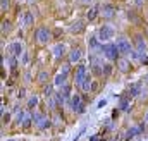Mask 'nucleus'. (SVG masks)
Masks as SVG:
<instances>
[{
  "instance_id": "nucleus-35",
  "label": "nucleus",
  "mask_w": 148,
  "mask_h": 141,
  "mask_svg": "<svg viewBox=\"0 0 148 141\" xmlns=\"http://www.w3.org/2000/svg\"><path fill=\"white\" fill-rule=\"evenodd\" d=\"M143 2H145V0H136V5H141Z\"/></svg>"
},
{
  "instance_id": "nucleus-28",
  "label": "nucleus",
  "mask_w": 148,
  "mask_h": 141,
  "mask_svg": "<svg viewBox=\"0 0 148 141\" xmlns=\"http://www.w3.org/2000/svg\"><path fill=\"white\" fill-rule=\"evenodd\" d=\"M9 66H10V69L16 67V59H14V57H9Z\"/></svg>"
},
{
  "instance_id": "nucleus-31",
  "label": "nucleus",
  "mask_w": 148,
  "mask_h": 141,
  "mask_svg": "<svg viewBox=\"0 0 148 141\" xmlns=\"http://www.w3.org/2000/svg\"><path fill=\"white\" fill-rule=\"evenodd\" d=\"M90 141H102V138H100V134H95V136L90 138Z\"/></svg>"
},
{
  "instance_id": "nucleus-18",
  "label": "nucleus",
  "mask_w": 148,
  "mask_h": 141,
  "mask_svg": "<svg viewBox=\"0 0 148 141\" xmlns=\"http://www.w3.org/2000/svg\"><path fill=\"white\" fill-rule=\"evenodd\" d=\"M83 28H84V23H83V21H77L76 24L71 26V31H73V33H79V31H83Z\"/></svg>"
},
{
  "instance_id": "nucleus-32",
  "label": "nucleus",
  "mask_w": 148,
  "mask_h": 141,
  "mask_svg": "<svg viewBox=\"0 0 148 141\" xmlns=\"http://www.w3.org/2000/svg\"><path fill=\"white\" fill-rule=\"evenodd\" d=\"M107 105V100H100L98 102V108H102V107H105Z\"/></svg>"
},
{
  "instance_id": "nucleus-1",
  "label": "nucleus",
  "mask_w": 148,
  "mask_h": 141,
  "mask_svg": "<svg viewBox=\"0 0 148 141\" xmlns=\"http://www.w3.org/2000/svg\"><path fill=\"white\" fill-rule=\"evenodd\" d=\"M102 53H103V57L107 60H119L117 57L121 55V52H119V48H117L115 43H105V45H102Z\"/></svg>"
},
{
  "instance_id": "nucleus-9",
  "label": "nucleus",
  "mask_w": 148,
  "mask_h": 141,
  "mask_svg": "<svg viewBox=\"0 0 148 141\" xmlns=\"http://www.w3.org/2000/svg\"><path fill=\"white\" fill-rule=\"evenodd\" d=\"M134 41H136V50H138L140 53H145V52H147V43H145L143 36L138 35L136 38H134Z\"/></svg>"
},
{
  "instance_id": "nucleus-14",
  "label": "nucleus",
  "mask_w": 148,
  "mask_h": 141,
  "mask_svg": "<svg viewBox=\"0 0 148 141\" xmlns=\"http://www.w3.org/2000/svg\"><path fill=\"white\" fill-rule=\"evenodd\" d=\"M114 12H115V9L110 7V5H103V7H102V14H103L105 17H112Z\"/></svg>"
},
{
  "instance_id": "nucleus-27",
  "label": "nucleus",
  "mask_w": 148,
  "mask_h": 141,
  "mask_svg": "<svg viewBox=\"0 0 148 141\" xmlns=\"http://www.w3.org/2000/svg\"><path fill=\"white\" fill-rule=\"evenodd\" d=\"M103 72H105L107 76L112 72V66H110V64H105V66H103Z\"/></svg>"
},
{
  "instance_id": "nucleus-30",
  "label": "nucleus",
  "mask_w": 148,
  "mask_h": 141,
  "mask_svg": "<svg viewBox=\"0 0 148 141\" xmlns=\"http://www.w3.org/2000/svg\"><path fill=\"white\" fill-rule=\"evenodd\" d=\"M29 62V53H24L23 55V64H28Z\"/></svg>"
},
{
  "instance_id": "nucleus-26",
  "label": "nucleus",
  "mask_w": 148,
  "mask_h": 141,
  "mask_svg": "<svg viewBox=\"0 0 148 141\" xmlns=\"http://www.w3.org/2000/svg\"><path fill=\"white\" fill-rule=\"evenodd\" d=\"M84 129H86V127L83 126V127H81V131H79V133H77V134H76V136H74V138H73V141H77V140H79V138L83 136V133H84Z\"/></svg>"
},
{
  "instance_id": "nucleus-8",
  "label": "nucleus",
  "mask_w": 148,
  "mask_h": 141,
  "mask_svg": "<svg viewBox=\"0 0 148 141\" xmlns=\"http://www.w3.org/2000/svg\"><path fill=\"white\" fill-rule=\"evenodd\" d=\"M64 52H66V45H64V43H57V45L52 48V53H53L55 59H60V57L64 55Z\"/></svg>"
},
{
  "instance_id": "nucleus-20",
  "label": "nucleus",
  "mask_w": 148,
  "mask_h": 141,
  "mask_svg": "<svg viewBox=\"0 0 148 141\" xmlns=\"http://www.w3.org/2000/svg\"><path fill=\"white\" fill-rule=\"evenodd\" d=\"M97 12H98V7H93V9H90V10L86 12V17L91 21V19H95V17H97Z\"/></svg>"
},
{
  "instance_id": "nucleus-36",
  "label": "nucleus",
  "mask_w": 148,
  "mask_h": 141,
  "mask_svg": "<svg viewBox=\"0 0 148 141\" xmlns=\"http://www.w3.org/2000/svg\"><path fill=\"white\" fill-rule=\"evenodd\" d=\"M83 2H91V0H83Z\"/></svg>"
},
{
  "instance_id": "nucleus-3",
  "label": "nucleus",
  "mask_w": 148,
  "mask_h": 141,
  "mask_svg": "<svg viewBox=\"0 0 148 141\" xmlns=\"http://www.w3.org/2000/svg\"><path fill=\"white\" fill-rule=\"evenodd\" d=\"M33 124L38 126L40 129H47L52 122H50V119L45 114H33Z\"/></svg>"
},
{
  "instance_id": "nucleus-22",
  "label": "nucleus",
  "mask_w": 148,
  "mask_h": 141,
  "mask_svg": "<svg viewBox=\"0 0 148 141\" xmlns=\"http://www.w3.org/2000/svg\"><path fill=\"white\" fill-rule=\"evenodd\" d=\"M31 23H33V14H31V12L24 14V23H23V24H24V26H29Z\"/></svg>"
},
{
  "instance_id": "nucleus-24",
  "label": "nucleus",
  "mask_w": 148,
  "mask_h": 141,
  "mask_svg": "<svg viewBox=\"0 0 148 141\" xmlns=\"http://www.w3.org/2000/svg\"><path fill=\"white\" fill-rule=\"evenodd\" d=\"M55 102H57V105H62V103L66 102V98H64L60 93H55Z\"/></svg>"
},
{
  "instance_id": "nucleus-13",
  "label": "nucleus",
  "mask_w": 148,
  "mask_h": 141,
  "mask_svg": "<svg viewBox=\"0 0 148 141\" xmlns=\"http://www.w3.org/2000/svg\"><path fill=\"white\" fill-rule=\"evenodd\" d=\"M10 50H12V53L17 57V55H21V52H23V45H21L19 41H14V43L10 45Z\"/></svg>"
},
{
  "instance_id": "nucleus-23",
  "label": "nucleus",
  "mask_w": 148,
  "mask_h": 141,
  "mask_svg": "<svg viewBox=\"0 0 148 141\" xmlns=\"http://www.w3.org/2000/svg\"><path fill=\"white\" fill-rule=\"evenodd\" d=\"M9 31H10V23H5V21H3V23H2V33L5 35V33H9Z\"/></svg>"
},
{
  "instance_id": "nucleus-16",
  "label": "nucleus",
  "mask_w": 148,
  "mask_h": 141,
  "mask_svg": "<svg viewBox=\"0 0 148 141\" xmlns=\"http://www.w3.org/2000/svg\"><path fill=\"white\" fill-rule=\"evenodd\" d=\"M59 93H60V95H62V97L67 100V98L71 97V86H69V84H64V86H62V90H60Z\"/></svg>"
},
{
  "instance_id": "nucleus-5",
  "label": "nucleus",
  "mask_w": 148,
  "mask_h": 141,
  "mask_svg": "<svg viewBox=\"0 0 148 141\" xmlns=\"http://www.w3.org/2000/svg\"><path fill=\"white\" fill-rule=\"evenodd\" d=\"M114 35H115V33H114V29H112L110 26H102V28L98 29V33H97V36H98L100 41H109Z\"/></svg>"
},
{
  "instance_id": "nucleus-2",
  "label": "nucleus",
  "mask_w": 148,
  "mask_h": 141,
  "mask_svg": "<svg viewBox=\"0 0 148 141\" xmlns=\"http://www.w3.org/2000/svg\"><path fill=\"white\" fill-rule=\"evenodd\" d=\"M115 45H117L121 55H131V52H133V45H131V41H129L126 36H117Z\"/></svg>"
},
{
  "instance_id": "nucleus-33",
  "label": "nucleus",
  "mask_w": 148,
  "mask_h": 141,
  "mask_svg": "<svg viewBox=\"0 0 148 141\" xmlns=\"http://www.w3.org/2000/svg\"><path fill=\"white\" fill-rule=\"evenodd\" d=\"M9 119H10V115L9 114H3V122H9Z\"/></svg>"
},
{
  "instance_id": "nucleus-7",
  "label": "nucleus",
  "mask_w": 148,
  "mask_h": 141,
  "mask_svg": "<svg viewBox=\"0 0 148 141\" xmlns=\"http://www.w3.org/2000/svg\"><path fill=\"white\" fill-rule=\"evenodd\" d=\"M35 38H36V41L40 45H45L48 41V38H50V31L47 28H40L36 31V35H35Z\"/></svg>"
},
{
  "instance_id": "nucleus-21",
  "label": "nucleus",
  "mask_w": 148,
  "mask_h": 141,
  "mask_svg": "<svg viewBox=\"0 0 148 141\" xmlns=\"http://www.w3.org/2000/svg\"><path fill=\"white\" fill-rule=\"evenodd\" d=\"M36 105H38V97H31V98L28 100V108H29V110H33Z\"/></svg>"
},
{
  "instance_id": "nucleus-19",
  "label": "nucleus",
  "mask_w": 148,
  "mask_h": 141,
  "mask_svg": "<svg viewBox=\"0 0 148 141\" xmlns=\"http://www.w3.org/2000/svg\"><path fill=\"white\" fill-rule=\"evenodd\" d=\"M119 110H131V107H129V100L127 98H122L121 100V103H119Z\"/></svg>"
},
{
  "instance_id": "nucleus-29",
  "label": "nucleus",
  "mask_w": 148,
  "mask_h": 141,
  "mask_svg": "<svg viewBox=\"0 0 148 141\" xmlns=\"http://www.w3.org/2000/svg\"><path fill=\"white\" fill-rule=\"evenodd\" d=\"M7 9H9V0H2V10L5 12Z\"/></svg>"
},
{
  "instance_id": "nucleus-6",
  "label": "nucleus",
  "mask_w": 148,
  "mask_h": 141,
  "mask_svg": "<svg viewBox=\"0 0 148 141\" xmlns=\"http://www.w3.org/2000/svg\"><path fill=\"white\" fill-rule=\"evenodd\" d=\"M86 77H88V74H86V67H84V66H79V67L76 69V77H74L76 86H81L83 81H84Z\"/></svg>"
},
{
  "instance_id": "nucleus-4",
  "label": "nucleus",
  "mask_w": 148,
  "mask_h": 141,
  "mask_svg": "<svg viewBox=\"0 0 148 141\" xmlns=\"http://www.w3.org/2000/svg\"><path fill=\"white\" fill-rule=\"evenodd\" d=\"M69 100H71V107H73L74 112H77V114H84L86 105H84V102H83V98H81L79 95H73Z\"/></svg>"
},
{
  "instance_id": "nucleus-34",
  "label": "nucleus",
  "mask_w": 148,
  "mask_h": 141,
  "mask_svg": "<svg viewBox=\"0 0 148 141\" xmlns=\"http://www.w3.org/2000/svg\"><path fill=\"white\" fill-rule=\"evenodd\" d=\"M45 77H47V72H41V74H40V81H43Z\"/></svg>"
},
{
  "instance_id": "nucleus-10",
  "label": "nucleus",
  "mask_w": 148,
  "mask_h": 141,
  "mask_svg": "<svg viewBox=\"0 0 148 141\" xmlns=\"http://www.w3.org/2000/svg\"><path fill=\"white\" fill-rule=\"evenodd\" d=\"M81 57H83V50H81V48H74V50H71V53H69V62H71V64L79 62Z\"/></svg>"
},
{
  "instance_id": "nucleus-37",
  "label": "nucleus",
  "mask_w": 148,
  "mask_h": 141,
  "mask_svg": "<svg viewBox=\"0 0 148 141\" xmlns=\"http://www.w3.org/2000/svg\"><path fill=\"white\" fill-rule=\"evenodd\" d=\"M145 119H147V120H148V114H147V117H145Z\"/></svg>"
},
{
  "instance_id": "nucleus-17",
  "label": "nucleus",
  "mask_w": 148,
  "mask_h": 141,
  "mask_svg": "<svg viewBox=\"0 0 148 141\" xmlns=\"http://www.w3.org/2000/svg\"><path fill=\"white\" fill-rule=\"evenodd\" d=\"M31 122H33V114H26V115H24V119H23V122H21V126L29 127V126H31Z\"/></svg>"
},
{
  "instance_id": "nucleus-25",
  "label": "nucleus",
  "mask_w": 148,
  "mask_h": 141,
  "mask_svg": "<svg viewBox=\"0 0 148 141\" xmlns=\"http://www.w3.org/2000/svg\"><path fill=\"white\" fill-rule=\"evenodd\" d=\"M129 91H131V95H133V97H136V95L140 93V84H134V86H133Z\"/></svg>"
},
{
  "instance_id": "nucleus-11",
  "label": "nucleus",
  "mask_w": 148,
  "mask_h": 141,
  "mask_svg": "<svg viewBox=\"0 0 148 141\" xmlns=\"http://www.w3.org/2000/svg\"><path fill=\"white\" fill-rule=\"evenodd\" d=\"M66 79H67V74L66 72H59L57 76H55V86H64L66 84Z\"/></svg>"
},
{
  "instance_id": "nucleus-15",
  "label": "nucleus",
  "mask_w": 148,
  "mask_h": 141,
  "mask_svg": "<svg viewBox=\"0 0 148 141\" xmlns=\"http://www.w3.org/2000/svg\"><path fill=\"white\" fill-rule=\"evenodd\" d=\"M79 90H81V91H84V93H88V91L91 90V83H90V76H88V77H86V79L83 81V84L79 86Z\"/></svg>"
},
{
  "instance_id": "nucleus-12",
  "label": "nucleus",
  "mask_w": 148,
  "mask_h": 141,
  "mask_svg": "<svg viewBox=\"0 0 148 141\" xmlns=\"http://www.w3.org/2000/svg\"><path fill=\"white\" fill-rule=\"evenodd\" d=\"M117 66H119V69L122 70V72H127L131 64H129V60H127V59H119V60H117Z\"/></svg>"
}]
</instances>
